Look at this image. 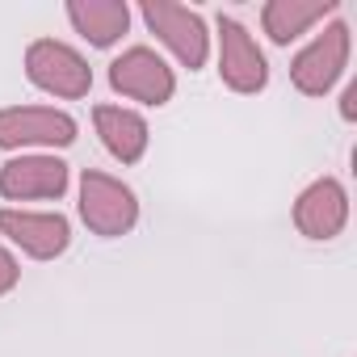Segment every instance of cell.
<instances>
[{
  "label": "cell",
  "instance_id": "5b68a950",
  "mask_svg": "<svg viewBox=\"0 0 357 357\" xmlns=\"http://www.w3.org/2000/svg\"><path fill=\"white\" fill-rule=\"evenodd\" d=\"M80 135L76 118L47 105L0 109V147H72Z\"/></svg>",
  "mask_w": 357,
  "mask_h": 357
},
{
  "label": "cell",
  "instance_id": "3957f363",
  "mask_svg": "<svg viewBox=\"0 0 357 357\" xmlns=\"http://www.w3.org/2000/svg\"><path fill=\"white\" fill-rule=\"evenodd\" d=\"M26 76L43 93L68 97V101L89 97V89H93V68L84 63V55L72 51L68 43H55V38L30 43V51H26Z\"/></svg>",
  "mask_w": 357,
  "mask_h": 357
},
{
  "label": "cell",
  "instance_id": "6da1fadb",
  "mask_svg": "<svg viewBox=\"0 0 357 357\" xmlns=\"http://www.w3.org/2000/svg\"><path fill=\"white\" fill-rule=\"evenodd\" d=\"M80 219L89 223L93 236H126L135 223H139V202H135V190L122 185L118 176H105V172H84L80 176Z\"/></svg>",
  "mask_w": 357,
  "mask_h": 357
},
{
  "label": "cell",
  "instance_id": "9c48e42d",
  "mask_svg": "<svg viewBox=\"0 0 357 357\" xmlns=\"http://www.w3.org/2000/svg\"><path fill=\"white\" fill-rule=\"evenodd\" d=\"M68 164L59 155H17L0 164V194L9 202H30V198H63L68 190Z\"/></svg>",
  "mask_w": 357,
  "mask_h": 357
},
{
  "label": "cell",
  "instance_id": "4fadbf2b",
  "mask_svg": "<svg viewBox=\"0 0 357 357\" xmlns=\"http://www.w3.org/2000/svg\"><path fill=\"white\" fill-rule=\"evenodd\" d=\"M336 9V0H269L261 9V26L278 47H290L298 34H307L315 22H324Z\"/></svg>",
  "mask_w": 357,
  "mask_h": 357
},
{
  "label": "cell",
  "instance_id": "277c9868",
  "mask_svg": "<svg viewBox=\"0 0 357 357\" xmlns=\"http://www.w3.org/2000/svg\"><path fill=\"white\" fill-rule=\"evenodd\" d=\"M349 47H353L349 43V26L344 22H328L324 34H315V43L294 55V63H290L294 89L307 93V97H324L340 80V72L349 68Z\"/></svg>",
  "mask_w": 357,
  "mask_h": 357
},
{
  "label": "cell",
  "instance_id": "5bb4252c",
  "mask_svg": "<svg viewBox=\"0 0 357 357\" xmlns=\"http://www.w3.org/2000/svg\"><path fill=\"white\" fill-rule=\"evenodd\" d=\"M17 278H22V269H17V257L0 244V294H9L13 286H17Z\"/></svg>",
  "mask_w": 357,
  "mask_h": 357
},
{
  "label": "cell",
  "instance_id": "8992f818",
  "mask_svg": "<svg viewBox=\"0 0 357 357\" xmlns=\"http://www.w3.org/2000/svg\"><path fill=\"white\" fill-rule=\"evenodd\" d=\"M109 84L122 97H135L143 105H168L176 93L172 68L151 51V47H130L109 63Z\"/></svg>",
  "mask_w": 357,
  "mask_h": 357
},
{
  "label": "cell",
  "instance_id": "30bf717a",
  "mask_svg": "<svg viewBox=\"0 0 357 357\" xmlns=\"http://www.w3.org/2000/svg\"><path fill=\"white\" fill-rule=\"evenodd\" d=\"M349 223V194L340 181L332 176H319L311 181L298 202H294V227L307 236V240H336Z\"/></svg>",
  "mask_w": 357,
  "mask_h": 357
},
{
  "label": "cell",
  "instance_id": "8fae6325",
  "mask_svg": "<svg viewBox=\"0 0 357 357\" xmlns=\"http://www.w3.org/2000/svg\"><path fill=\"white\" fill-rule=\"evenodd\" d=\"M93 122H97V135H101L105 151L118 164H139L143 160V151H147V122H143V114L122 109V105H97Z\"/></svg>",
  "mask_w": 357,
  "mask_h": 357
},
{
  "label": "cell",
  "instance_id": "9a60e30c",
  "mask_svg": "<svg viewBox=\"0 0 357 357\" xmlns=\"http://www.w3.org/2000/svg\"><path fill=\"white\" fill-rule=\"evenodd\" d=\"M340 118H344V122H353V118H357V84H349V89H344V101H340Z\"/></svg>",
  "mask_w": 357,
  "mask_h": 357
},
{
  "label": "cell",
  "instance_id": "ba28073f",
  "mask_svg": "<svg viewBox=\"0 0 357 357\" xmlns=\"http://www.w3.org/2000/svg\"><path fill=\"white\" fill-rule=\"evenodd\" d=\"M0 236H9L34 261H55L72 244V223L59 211H0Z\"/></svg>",
  "mask_w": 357,
  "mask_h": 357
},
{
  "label": "cell",
  "instance_id": "7c38bea8",
  "mask_svg": "<svg viewBox=\"0 0 357 357\" xmlns=\"http://www.w3.org/2000/svg\"><path fill=\"white\" fill-rule=\"evenodd\" d=\"M68 22L93 47H114L130 26V9L122 0H68Z\"/></svg>",
  "mask_w": 357,
  "mask_h": 357
},
{
  "label": "cell",
  "instance_id": "7a4b0ae2",
  "mask_svg": "<svg viewBox=\"0 0 357 357\" xmlns=\"http://www.w3.org/2000/svg\"><path fill=\"white\" fill-rule=\"evenodd\" d=\"M139 13H143L147 30H151L176 59H181L190 72H198V68L206 63V55H211V34H206V22H202L194 9L172 5V0H143Z\"/></svg>",
  "mask_w": 357,
  "mask_h": 357
},
{
  "label": "cell",
  "instance_id": "52a82bcc",
  "mask_svg": "<svg viewBox=\"0 0 357 357\" xmlns=\"http://www.w3.org/2000/svg\"><path fill=\"white\" fill-rule=\"evenodd\" d=\"M219 76L231 93H261L269 84V63L236 17H219Z\"/></svg>",
  "mask_w": 357,
  "mask_h": 357
}]
</instances>
